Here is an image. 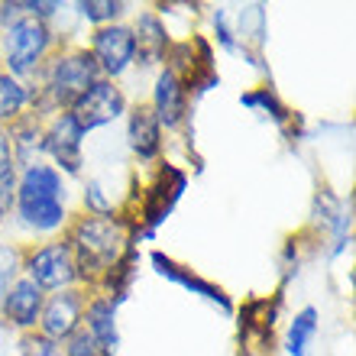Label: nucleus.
Segmentation results:
<instances>
[{
    "mask_svg": "<svg viewBox=\"0 0 356 356\" xmlns=\"http://www.w3.org/2000/svg\"><path fill=\"white\" fill-rule=\"evenodd\" d=\"M65 356H107V353L88 337L85 330H78V334H72L65 340Z\"/></svg>",
    "mask_w": 356,
    "mask_h": 356,
    "instance_id": "nucleus-21",
    "label": "nucleus"
},
{
    "mask_svg": "<svg viewBox=\"0 0 356 356\" xmlns=\"http://www.w3.org/2000/svg\"><path fill=\"white\" fill-rule=\"evenodd\" d=\"M19 356H62V343L42 337V334H26L19 340Z\"/></svg>",
    "mask_w": 356,
    "mask_h": 356,
    "instance_id": "nucleus-19",
    "label": "nucleus"
},
{
    "mask_svg": "<svg viewBox=\"0 0 356 356\" xmlns=\"http://www.w3.org/2000/svg\"><path fill=\"white\" fill-rule=\"evenodd\" d=\"M81 127L72 120V113H58L56 120L49 123V130L42 133V149L58 162V172L65 169L68 175H78L81 172Z\"/></svg>",
    "mask_w": 356,
    "mask_h": 356,
    "instance_id": "nucleus-9",
    "label": "nucleus"
},
{
    "mask_svg": "<svg viewBox=\"0 0 356 356\" xmlns=\"http://www.w3.org/2000/svg\"><path fill=\"white\" fill-rule=\"evenodd\" d=\"M3 211H7V207H3V204H0V224H3Z\"/></svg>",
    "mask_w": 356,
    "mask_h": 356,
    "instance_id": "nucleus-23",
    "label": "nucleus"
},
{
    "mask_svg": "<svg viewBox=\"0 0 356 356\" xmlns=\"http://www.w3.org/2000/svg\"><path fill=\"white\" fill-rule=\"evenodd\" d=\"M49 46H52V29H49L42 19L29 17V13L13 17L7 26H3V36H0L7 75H13V78L33 75V72L46 62Z\"/></svg>",
    "mask_w": 356,
    "mask_h": 356,
    "instance_id": "nucleus-2",
    "label": "nucleus"
},
{
    "mask_svg": "<svg viewBox=\"0 0 356 356\" xmlns=\"http://www.w3.org/2000/svg\"><path fill=\"white\" fill-rule=\"evenodd\" d=\"M81 318H85V295L78 289L56 291V295L42 305V314H39L42 337L62 343V340H68L72 334L81 330Z\"/></svg>",
    "mask_w": 356,
    "mask_h": 356,
    "instance_id": "nucleus-8",
    "label": "nucleus"
},
{
    "mask_svg": "<svg viewBox=\"0 0 356 356\" xmlns=\"http://www.w3.org/2000/svg\"><path fill=\"white\" fill-rule=\"evenodd\" d=\"M0 305H3V318H7L13 327L33 330L39 324V314H42V305H46V301H42V291H39L26 275H19V279L3 291Z\"/></svg>",
    "mask_w": 356,
    "mask_h": 356,
    "instance_id": "nucleus-10",
    "label": "nucleus"
},
{
    "mask_svg": "<svg viewBox=\"0 0 356 356\" xmlns=\"http://www.w3.org/2000/svg\"><path fill=\"white\" fill-rule=\"evenodd\" d=\"M130 146L133 152L140 156V159H156L162 149V127L159 120H156V113H152V107H136V111L130 113Z\"/></svg>",
    "mask_w": 356,
    "mask_h": 356,
    "instance_id": "nucleus-12",
    "label": "nucleus"
},
{
    "mask_svg": "<svg viewBox=\"0 0 356 356\" xmlns=\"http://www.w3.org/2000/svg\"><path fill=\"white\" fill-rule=\"evenodd\" d=\"M26 279L39 291H65L78 279V263L68 243H49L33 250L26 259Z\"/></svg>",
    "mask_w": 356,
    "mask_h": 356,
    "instance_id": "nucleus-5",
    "label": "nucleus"
},
{
    "mask_svg": "<svg viewBox=\"0 0 356 356\" xmlns=\"http://www.w3.org/2000/svg\"><path fill=\"white\" fill-rule=\"evenodd\" d=\"M0 29H3V17H0Z\"/></svg>",
    "mask_w": 356,
    "mask_h": 356,
    "instance_id": "nucleus-24",
    "label": "nucleus"
},
{
    "mask_svg": "<svg viewBox=\"0 0 356 356\" xmlns=\"http://www.w3.org/2000/svg\"><path fill=\"white\" fill-rule=\"evenodd\" d=\"M91 58L101 78H120L127 68L136 62V42H133V29L123 23H111V26H97L91 36Z\"/></svg>",
    "mask_w": 356,
    "mask_h": 356,
    "instance_id": "nucleus-6",
    "label": "nucleus"
},
{
    "mask_svg": "<svg viewBox=\"0 0 356 356\" xmlns=\"http://www.w3.org/2000/svg\"><path fill=\"white\" fill-rule=\"evenodd\" d=\"M17 272H19V259H17V250H10V246H0V298H3V291L17 282Z\"/></svg>",
    "mask_w": 356,
    "mask_h": 356,
    "instance_id": "nucleus-20",
    "label": "nucleus"
},
{
    "mask_svg": "<svg viewBox=\"0 0 356 356\" xmlns=\"http://www.w3.org/2000/svg\"><path fill=\"white\" fill-rule=\"evenodd\" d=\"M152 113H156V120L159 127H175L181 120V113H185V88L178 81L175 72H162L156 78V97H152Z\"/></svg>",
    "mask_w": 356,
    "mask_h": 356,
    "instance_id": "nucleus-13",
    "label": "nucleus"
},
{
    "mask_svg": "<svg viewBox=\"0 0 356 356\" xmlns=\"http://www.w3.org/2000/svg\"><path fill=\"white\" fill-rule=\"evenodd\" d=\"M75 7H78V13H81V17L91 19V23H97V26H111L113 19L127 10V3H113V0H91V3H75Z\"/></svg>",
    "mask_w": 356,
    "mask_h": 356,
    "instance_id": "nucleus-18",
    "label": "nucleus"
},
{
    "mask_svg": "<svg viewBox=\"0 0 356 356\" xmlns=\"http://www.w3.org/2000/svg\"><path fill=\"white\" fill-rule=\"evenodd\" d=\"M81 330L97 343L107 356L117 353L120 334H117V305L111 298H94L85 305V318H81Z\"/></svg>",
    "mask_w": 356,
    "mask_h": 356,
    "instance_id": "nucleus-11",
    "label": "nucleus"
},
{
    "mask_svg": "<svg viewBox=\"0 0 356 356\" xmlns=\"http://www.w3.org/2000/svg\"><path fill=\"white\" fill-rule=\"evenodd\" d=\"M85 201L94 207V211H101V214H107V211H111V204L104 201V191H101V185H97V181H91V185H88Z\"/></svg>",
    "mask_w": 356,
    "mask_h": 356,
    "instance_id": "nucleus-22",
    "label": "nucleus"
},
{
    "mask_svg": "<svg viewBox=\"0 0 356 356\" xmlns=\"http://www.w3.org/2000/svg\"><path fill=\"white\" fill-rule=\"evenodd\" d=\"M68 246H72L78 269L104 272L117 263V256L123 250V227L107 220V217H85L81 224H75Z\"/></svg>",
    "mask_w": 356,
    "mask_h": 356,
    "instance_id": "nucleus-3",
    "label": "nucleus"
},
{
    "mask_svg": "<svg viewBox=\"0 0 356 356\" xmlns=\"http://www.w3.org/2000/svg\"><path fill=\"white\" fill-rule=\"evenodd\" d=\"M123 111H127L123 91L113 85V81H107V78H97V81L72 104L68 113H72V120L81 127V133H88V130L104 127V123H113Z\"/></svg>",
    "mask_w": 356,
    "mask_h": 356,
    "instance_id": "nucleus-7",
    "label": "nucleus"
},
{
    "mask_svg": "<svg viewBox=\"0 0 356 356\" xmlns=\"http://www.w3.org/2000/svg\"><path fill=\"white\" fill-rule=\"evenodd\" d=\"M19 224L33 234H56L65 224V178L56 165L33 162L23 165L13 188Z\"/></svg>",
    "mask_w": 356,
    "mask_h": 356,
    "instance_id": "nucleus-1",
    "label": "nucleus"
},
{
    "mask_svg": "<svg viewBox=\"0 0 356 356\" xmlns=\"http://www.w3.org/2000/svg\"><path fill=\"white\" fill-rule=\"evenodd\" d=\"M29 91L19 85V78L0 72V123L3 120H17L19 113L26 111Z\"/></svg>",
    "mask_w": 356,
    "mask_h": 356,
    "instance_id": "nucleus-16",
    "label": "nucleus"
},
{
    "mask_svg": "<svg viewBox=\"0 0 356 356\" xmlns=\"http://www.w3.org/2000/svg\"><path fill=\"white\" fill-rule=\"evenodd\" d=\"M243 356H256V353H243Z\"/></svg>",
    "mask_w": 356,
    "mask_h": 356,
    "instance_id": "nucleus-25",
    "label": "nucleus"
},
{
    "mask_svg": "<svg viewBox=\"0 0 356 356\" xmlns=\"http://www.w3.org/2000/svg\"><path fill=\"white\" fill-rule=\"evenodd\" d=\"M97 78H101V72L94 65L91 52H88V49H72V52H65V56H58L49 62L46 94L52 97L56 107L72 111V104H75Z\"/></svg>",
    "mask_w": 356,
    "mask_h": 356,
    "instance_id": "nucleus-4",
    "label": "nucleus"
},
{
    "mask_svg": "<svg viewBox=\"0 0 356 356\" xmlns=\"http://www.w3.org/2000/svg\"><path fill=\"white\" fill-rule=\"evenodd\" d=\"M133 29V42H136V58H143L146 65L152 62H159L165 56V46H169V39H165V26L159 23V17H152V13H143L136 19V26Z\"/></svg>",
    "mask_w": 356,
    "mask_h": 356,
    "instance_id": "nucleus-14",
    "label": "nucleus"
},
{
    "mask_svg": "<svg viewBox=\"0 0 356 356\" xmlns=\"http://www.w3.org/2000/svg\"><path fill=\"white\" fill-rule=\"evenodd\" d=\"M314 337H318V311L305 308L301 314H295V321H291L285 347H289L291 356H311V343H314Z\"/></svg>",
    "mask_w": 356,
    "mask_h": 356,
    "instance_id": "nucleus-15",
    "label": "nucleus"
},
{
    "mask_svg": "<svg viewBox=\"0 0 356 356\" xmlns=\"http://www.w3.org/2000/svg\"><path fill=\"white\" fill-rule=\"evenodd\" d=\"M13 146H10V133L0 127V204L13 201V188H17V175H13Z\"/></svg>",
    "mask_w": 356,
    "mask_h": 356,
    "instance_id": "nucleus-17",
    "label": "nucleus"
}]
</instances>
